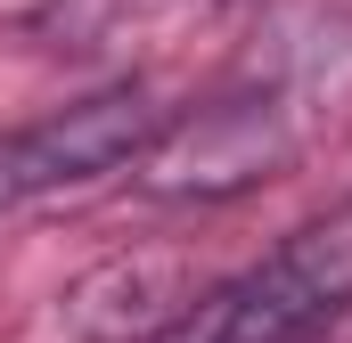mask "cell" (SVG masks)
Here are the masks:
<instances>
[{
  "label": "cell",
  "mask_w": 352,
  "mask_h": 343,
  "mask_svg": "<svg viewBox=\"0 0 352 343\" xmlns=\"http://www.w3.org/2000/svg\"><path fill=\"white\" fill-rule=\"evenodd\" d=\"M352 311V204L303 221L230 286H205L173 343H320Z\"/></svg>",
  "instance_id": "obj_1"
},
{
  "label": "cell",
  "mask_w": 352,
  "mask_h": 343,
  "mask_svg": "<svg viewBox=\"0 0 352 343\" xmlns=\"http://www.w3.org/2000/svg\"><path fill=\"white\" fill-rule=\"evenodd\" d=\"M164 106L148 90H98L82 106H58L25 131L0 139V213L16 204H41V196H66V188H90L107 172H131L156 139H164Z\"/></svg>",
  "instance_id": "obj_2"
},
{
  "label": "cell",
  "mask_w": 352,
  "mask_h": 343,
  "mask_svg": "<svg viewBox=\"0 0 352 343\" xmlns=\"http://www.w3.org/2000/svg\"><path fill=\"white\" fill-rule=\"evenodd\" d=\"M303 156V131H295V106L278 90H246V98H221L205 106L197 123H164V139L140 156V188L148 196H238V188H263Z\"/></svg>",
  "instance_id": "obj_3"
},
{
  "label": "cell",
  "mask_w": 352,
  "mask_h": 343,
  "mask_svg": "<svg viewBox=\"0 0 352 343\" xmlns=\"http://www.w3.org/2000/svg\"><path fill=\"white\" fill-rule=\"evenodd\" d=\"M205 303V278L197 261L180 254H115L82 270L66 294H58V319L74 343H173Z\"/></svg>",
  "instance_id": "obj_4"
}]
</instances>
